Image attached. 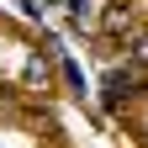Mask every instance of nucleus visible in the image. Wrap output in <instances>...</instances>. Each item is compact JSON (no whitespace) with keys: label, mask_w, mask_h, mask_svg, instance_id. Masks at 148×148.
<instances>
[{"label":"nucleus","mask_w":148,"mask_h":148,"mask_svg":"<svg viewBox=\"0 0 148 148\" xmlns=\"http://www.w3.org/2000/svg\"><path fill=\"white\" fill-rule=\"evenodd\" d=\"M48 5H53V0H48Z\"/></svg>","instance_id":"nucleus-2"},{"label":"nucleus","mask_w":148,"mask_h":148,"mask_svg":"<svg viewBox=\"0 0 148 148\" xmlns=\"http://www.w3.org/2000/svg\"><path fill=\"white\" fill-rule=\"evenodd\" d=\"M69 27L74 32H90V27H95V0H69Z\"/></svg>","instance_id":"nucleus-1"}]
</instances>
